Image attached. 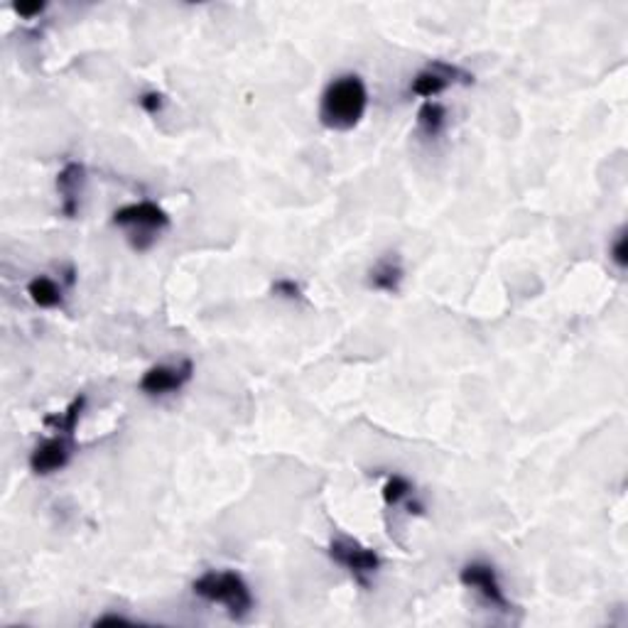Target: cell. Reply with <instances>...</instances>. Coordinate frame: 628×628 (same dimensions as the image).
Masks as SVG:
<instances>
[{"instance_id": "2e32d148", "label": "cell", "mask_w": 628, "mask_h": 628, "mask_svg": "<svg viewBox=\"0 0 628 628\" xmlns=\"http://www.w3.org/2000/svg\"><path fill=\"white\" fill-rule=\"evenodd\" d=\"M611 261L616 263L619 268H626V231H621L619 238L611 246Z\"/></svg>"}, {"instance_id": "8992f818", "label": "cell", "mask_w": 628, "mask_h": 628, "mask_svg": "<svg viewBox=\"0 0 628 628\" xmlns=\"http://www.w3.org/2000/svg\"><path fill=\"white\" fill-rule=\"evenodd\" d=\"M192 371H194L192 361H180L172 366H155L140 378V390L153 398L177 393L192 381Z\"/></svg>"}, {"instance_id": "8fae6325", "label": "cell", "mask_w": 628, "mask_h": 628, "mask_svg": "<svg viewBox=\"0 0 628 628\" xmlns=\"http://www.w3.org/2000/svg\"><path fill=\"white\" fill-rule=\"evenodd\" d=\"M27 295H30V300L37 307H45V310L62 305V288L52 278H47V275H37L35 280H30Z\"/></svg>"}, {"instance_id": "7c38bea8", "label": "cell", "mask_w": 628, "mask_h": 628, "mask_svg": "<svg viewBox=\"0 0 628 628\" xmlns=\"http://www.w3.org/2000/svg\"><path fill=\"white\" fill-rule=\"evenodd\" d=\"M447 126V111L437 101H425V106L417 111V128L427 138H437Z\"/></svg>"}, {"instance_id": "9c48e42d", "label": "cell", "mask_w": 628, "mask_h": 628, "mask_svg": "<svg viewBox=\"0 0 628 628\" xmlns=\"http://www.w3.org/2000/svg\"><path fill=\"white\" fill-rule=\"evenodd\" d=\"M81 184H84V165L79 162H69L59 175H57V189L62 194V211L69 219L76 216L79 211V194Z\"/></svg>"}, {"instance_id": "277c9868", "label": "cell", "mask_w": 628, "mask_h": 628, "mask_svg": "<svg viewBox=\"0 0 628 628\" xmlns=\"http://www.w3.org/2000/svg\"><path fill=\"white\" fill-rule=\"evenodd\" d=\"M329 555H332L334 562L346 567L361 584H366V577L373 575L378 567H381V557H378L373 550H368L363 548V545H359V543H354V540H334L332 545H329Z\"/></svg>"}, {"instance_id": "ac0fdd59", "label": "cell", "mask_w": 628, "mask_h": 628, "mask_svg": "<svg viewBox=\"0 0 628 628\" xmlns=\"http://www.w3.org/2000/svg\"><path fill=\"white\" fill-rule=\"evenodd\" d=\"M42 10H45V3H35V5H15V13H18V15H25V18L40 15Z\"/></svg>"}, {"instance_id": "3957f363", "label": "cell", "mask_w": 628, "mask_h": 628, "mask_svg": "<svg viewBox=\"0 0 628 628\" xmlns=\"http://www.w3.org/2000/svg\"><path fill=\"white\" fill-rule=\"evenodd\" d=\"M113 224L128 229L133 248L148 251L153 246L155 236L170 226V216L153 202H138V204H128V207L118 209L113 214Z\"/></svg>"}, {"instance_id": "9a60e30c", "label": "cell", "mask_w": 628, "mask_h": 628, "mask_svg": "<svg viewBox=\"0 0 628 628\" xmlns=\"http://www.w3.org/2000/svg\"><path fill=\"white\" fill-rule=\"evenodd\" d=\"M138 103L148 111V113H160L162 106H165V96L162 94H157V91H145L143 96L138 99Z\"/></svg>"}, {"instance_id": "e0dca14e", "label": "cell", "mask_w": 628, "mask_h": 628, "mask_svg": "<svg viewBox=\"0 0 628 628\" xmlns=\"http://www.w3.org/2000/svg\"><path fill=\"white\" fill-rule=\"evenodd\" d=\"M273 292L280 297H290V300H295V297H300V285H297L295 280L283 278L273 285Z\"/></svg>"}, {"instance_id": "52a82bcc", "label": "cell", "mask_w": 628, "mask_h": 628, "mask_svg": "<svg viewBox=\"0 0 628 628\" xmlns=\"http://www.w3.org/2000/svg\"><path fill=\"white\" fill-rule=\"evenodd\" d=\"M462 584L474 589L476 594H481L486 602L491 606H498V609H508V599H506V592H503L501 582H498V575L491 565L486 562H471L462 570L459 575Z\"/></svg>"}, {"instance_id": "5bb4252c", "label": "cell", "mask_w": 628, "mask_h": 628, "mask_svg": "<svg viewBox=\"0 0 628 628\" xmlns=\"http://www.w3.org/2000/svg\"><path fill=\"white\" fill-rule=\"evenodd\" d=\"M410 494H413L410 481L398 474L390 476L386 481V486H383V501H386V506H398V503L405 501Z\"/></svg>"}, {"instance_id": "7a4b0ae2", "label": "cell", "mask_w": 628, "mask_h": 628, "mask_svg": "<svg viewBox=\"0 0 628 628\" xmlns=\"http://www.w3.org/2000/svg\"><path fill=\"white\" fill-rule=\"evenodd\" d=\"M192 589L207 602L224 604L231 619H246L253 611L251 587L238 572H231V570L207 572L192 584Z\"/></svg>"}, {"instance_id": "30bf717a", "label": "cell", "mask_w": 628, "mask_h": 628, "mask_svg": "<svg viewBox=\"0 0 628 628\" xmlns=\"http://www.w3.org/2000/svg\"><path fill=\"white\" fill-rule=\"evenodd\" d=\"M405 278V270L400 265L398 258L393 256H386L371 268L368 273V285L373 290H381V292H398L400 290V283Z\"/></svg>"}, {"instance_id": "ba28073f", "label": "cell", "mask_w": 628, "mask_h": 628, "mask_svg": "<svg viewBox=\"0 0 628 628\" xmlns=\"http://www.w3.org/2000/svg\"><path fill=\"white\" fill-rule=\"evenodd\" d=\"M69 459H72V435L57 432L54 437L45 440L32 452L30 469H32L37 476H47L67 467Z\"/></svg>"}, {"instance_id": "4fadbf2b", "label": "cell", "mask_w": 628, "mask_h": 628, "mask_svg": "<svg viewBox=\"0 0 628 628\" xmlns=\"http://www.w3.org/2000/svg\"><path fill=\"white\" fill-rule=\"evenodd\" d=\"M86 405V395H76L69 408L64 410V415H57V417H47V425H54V432H62V435H74V427L81 417V410Z\"/></svg>"}, {"instance_id": "d6986e66", "label": "cell", "mask_w": 628, "mask_h": 628, "mask_svg": "<svg viewBox=\"0 0 628 628\" xmlns=\"http://www.w3.org/2000/svg\"><path fill=\"white\" fill-rule=\"evenodd\" d=\"M96 624H128V619H123V616H103V619H96Z\"/></svg>"}, {"instance_id": "5b68a950", "label": "cell", "mask_w": 628, "mask_h": 628, "mask_svg": "<svg viewBox=\"0 0 628 628\" xmlns=\"http://www.w3.org/2000/svg\"><path fill=\"white\" fill-rule=\"evenodd\" d=\"M454 81L469 84V81H471V74L462 72L459 67H452V64L435 62L430 64V67H425L420 74H415L410 91H413L415 96L432 101L435 96H440L442 91H447Z\"/></svg>"}, {"instance_id": "6da1fadb", "label": "cell", "mask_w": 628, "mask_h": 628, "mask_svg": "<svg viewBox=\"0 0 628 628\" xmlns=\"http://www.w3.org/2000/svg\"><path fill=\"white\" fill-rule=\"evenodd\" d=\"M368 89L359 74H344L324 89L319 118L332 130H351L366 113Z\"/></svg>"}]
</instances>
